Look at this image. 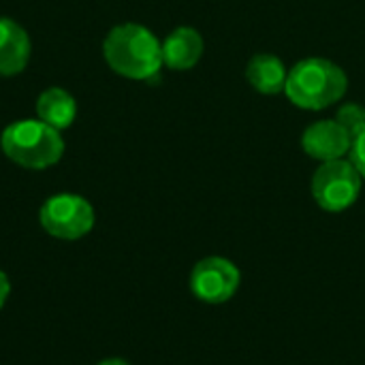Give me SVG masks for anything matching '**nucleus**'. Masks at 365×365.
<instances>
[{"mask_svg": "<svg viewBox=\"0 0 365 365\" xmlns=\"http://www.w3.org/2000/svg\"><path fill=\"white\" fill-rule=\"evenodd\" d=\"M349 160L355 165V169L359 171V175L365 180V133H361L357 139H353L351 152H349Z\"/></svg>", "mask_w": 365, "mask_h": 365, "instance_id": "ddd939ff", "label": "nucleus"}, {"mask_svg": "<svg viewBox=\"0 0 365 365\" xmlns=\"http://www.w3.org/2000/svg\"><path fill=\"white\" fill-rule=\"evenodd\" d=\"M353 139L351 135L338 124V120H321L310 124L302 135L304 152L321 163L344 158L351 152Z\"/></svg>", "mask_w": 365, "mask_h": 365, "instance_id": "0eeeda50", "label": "nucleus"}, {"mask_svg": "<svg viewBox=\"0 0 365 365\" xmlns=\"http://www.w3.org/2000/svg\"><path fill=\"white\" fill-rule=\"evenodd\" d=\"M103 56L118 75L148 81L163 66V43L141 24H120L105 36Z\"/></svg>", "mask_w": 365, "mask_h": 365, "instance_id": "f257e3e1", "label": "nucleus"}, {"mask_svg": "<svg viewBox=\"0 0 365 365\" xmlns=\"http://www.w3.org/2000/svg\"><path fill=\"white\" fill-rule=\"evenodd\" d=\"M96 365H130L128 361H124V359H105V361H101V364Z\"/></svg>", "mask_w": 365, "mask_h": 365, "instance_id": "2eb2a0df", "label": "nucleus"}, {"mask_svg": "<svg viewBox=\"0 0 365 365\" xmlns=\"http://www.w3.org/2000/svg\"><path fill=\"white\" fill-rule=\"evenodd\" d=\"M346 88L349 77L336 62L306 58L289 71L284 92L295 107L321 111L336 105L346 94Z\"/></svg>", "mask_w": 365, "mask_h": 365, "instance_id": "f03ea898", "label": "nucleus"}, {"mask_svg": "<svg viewBox=\"0 0 365 365\" xmlns=\"http://www.w3.org/2000/svg\"><path fill=\"white\" fill-rule=\"evenodd\" d=\"M32 56L28 32L13 19L0 17V77L19 75Z\"/></svg>", "mask_w": 365, "mask_h": 365, "instance_id": "6e6552de", "label": "nucleus"}, {"mask_svg": "<svg viewBox=\"0 0 365 365\" xmlns=\"http://www.w3.org/2000/svg\"><path fill=\"white\" fill-rule=\"evenodd\" d=\"M11 295V282H9V276L0 269V310L4 308L6 299Z\"/></svg>", "mask_w": 365, "mask_h": 365, "instance_id": "4468645a", "label": "nucleus"}, {"mask_svg": "<svg viewBox=\"0 0 365 365\" xmlns=\"http://www.w3.org/2000/svg\"><path fill=\"white\" fill-rule=\"evenodd\" d=\"M287 77H289V71H287L284 62L274 53H257L250 58V62L246 66L248 83L259 94H265V96L284 92Z\"/></svg>", "mask_w": 365, "mask_h": 365, "instance_id": "9d476101", "label": "nucleus"}, {"mask_svg": "<svg viewBox=\"0 0 365 365\" xmlns=\"http://www.w3.org/2000/svg\"><path fill=\"white\" fill-rule=\"evenodd\" d=\"M203 56V38L195 28H175L163 41V64L173 71L192 68Z\"/></svg>", "mask_w": 365, "mask_h": 365, "instance_id": "1a4fd4ad", "label": "nucleus"}, {"mask_svg": "<svg viewBox=\"0 0 365 365\" xmlns=\"http://www.w3.org/2000/svg\"><path fill=\"white\" fill-rule=\"evenodd\" d=\"M364 178L346 158L323 163L312 175V197L321 210L338 214L355 205Z\"/></svg>", "mask_w": 365, "mask_h": 365, "instance_id": "20e7f679", "label": "nucleus"}, {"mask_svg": "<svg viewBox=\"0 0 365 365\" xmlns=\"http://www.w3.org/2000/svg\"><path fill=\"white\" fill-rule=\"evenodd\" d=\"M38 220L45 233L58 240H81L94 227V207L88 199L73 192H60L49 197L38 212Z\"/></svg>", "mask_w": 365, "mask_h": 365, "instance_id": "39448f33", "label": "nucleus"}, {"mask_svg": "<svg viewBox=\"0 0 365 365\" xmlns=\"http://www.w3.org/2000/svg\"><path fill=\"white\" fill-rule=\"evenodd\" d=\"M242 282V274L233 261L222 257L201 259L190 272V291L203 304H227L233 299Z\"/></svg>", "mask_w": 365, "mask_h": 365, "instance_id": "423d86ee", "label": "nucleus"}, {"mask_svg": "<svg viewBox=\"0 0 365 365\" xmlns=\"http://www.w3.org/2000/svg\"><path fill=\"white\" fill-rule=\"evenodd\" d=\"M36 115L41 122L49 124L56 130L68 128L77 118V103L71 92L64 88H47L36 101Z\"/></svg>", "mask_w": 365, "mask_h": 365, "instance_id": "9b49d317", "label": "nucleus"}, {"mask_svg": "<svg viewBox=\"0 0 365 365\" xmlns=\"http://www.w3.org/2000/svg\"><path fill=\"white\" fill-rule=\"evenodd\" d=\"M0 148L4 156L32 171H43L60 163L64 156V139L60 130L41 120H19L2 130Z\"/></svg>", "mask_w": 365, "mask_h": 365, "instance_id": "7ed1b4c3", "label": "nucleus"}, {"mask_svg": "<svg viewBox=\"0 0 365 365\" xmlns=\"http://www.w3.org/2000/svg\"><path fill=\"white\" fill-rule=\"evenodd\" d=\"M336 120L351 135V139H357L361 133H365V107H361L359 103L342 105Z\"/></svg>", "mask_w": 365, "mask_h": 365, "instance_id": "f8f14e48", "label": "nucleus"}]
</instances>
